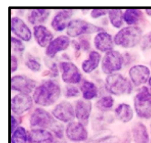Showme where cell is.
I'll return each mask as SVG.
<instances>
[{
  "label": "cell",
  "instance_id": "11",
  "mask_svg": "<svg viewBox=\"0 0 151 143\" xmlns=\"http://www.w3.org/2000/svg\"><path fill=\"white\" fill-rule=\"evenodd\" d=\"M66 136L72 142H83L88 138V132L80 122H71L66 126Z\"/></svg>",
  "mask_w": 151,
  "mask_h": 143
},
{
  "label": "cell",
  "instance_id": "10",
  "mask_svg": "<svg viewBox=\"0 0 151 143\" xmlns=\"http://www.w3.org/2000/svg\"><path fill=\"white\" fill-rule=\"evenodd\" d=\"M53 116L63 122H71L75 116V109L69 102L61 101L53 109Z\"/></svg>",
  "mask_w": 151,
  "mask_h": 143
},
{
  "label": "cell",
  "instance_id": "13",
  "mask_svg": "<svg viewBox=\"0 0 151 143\" xmlns=\"http://www.w3.org/2000/svg\"><path fill=\"white\" fill-rule=\"evenodd\" d=\"M35 88L33 80L23 75H15L11 78V89L24 94H29Z\"/></svg>",
  "mask_w": 151,
  "mask_h": 143
},
{
  "label": "cell",
  "instance_id": "7",
  "mask_svg": "<svg viewBox=\"0 0 151 143\" xmlns=\"http://www.w3.org/2000/svg\"><path fill=\"white\" fill-rule=\"evenodd\" d=\"M55 120L53 115L41 108H37L34 110L29 118V125L32 128H52L54 126Z\"/></svg>",
  "mask_w": 151,
  "mask_h": 143
},
{
  "label": "cell",
  "instance_id": "5",
  "mask_svg": "<svg viewBox=\"0 0 151 143\" xmlns=\"http://www.w3.org/2000/svg\"><path fill=\"white\" fill-rule=\"evenodd\" d=\"M100 30H102L101 28L86 21L73 19L69 22L66 32L70 37H78L83 34H91Z\"/></svg>",
  "mask_w": 151,
  "mask_h": 143
},
{
  "label": "cell",
  "instance_id": "22",
  "mask_svg": "<svg viewBox=\"0 0 151 143\" xmlns=\"http://www.w3.org/2000/svg\"><path fill=\"white\" fill-rule=\"evenodd\" d=\"M115 116L118 120L122 122H130L134 117V111L132 108L127 103H121L115 109Z\"/></svg>",
  "mask_w": 151,
  "mask_h": 143
},
{
  "label": "cell",
  "instance_id": "44",
  "mask_svg": "<svg viewBox=\"0 0 151 143\" xmlns=\"http://www.w3.org/2000/svg\"><path fill=\"white\" fill-rule=\"evenodd\" d=\"M150 66H151V60H150Z\"/></svg>",
  "mask_w": 151,
  "mask_h": 143
},
{
  "label": "cell",
  "instance_id": "16",
  "mask_svg": "<svg viewBox=\"0 0 151 143\" xmlns=\"http://www.w3.org/2000/svg\"><path fill=\"white\" fill-rule=\"evenodd\" d=\"M91 103L89 100L81 99L75 104V116L83 125L88 124L91 112Z\"/></svg>",
  "mask_w": 151,
  "mask_h": 143
},
{
  "label": "cell",
  "instance_id": "40",
  "mask_svg": "<svg viewBox=\"0 0 151 143\" xmlns=\"http://www.w3.org/2000/svg\"><path fill=\"white\" fill-rule=\"evenodd\" d=\"M19 125V122H18L17 119L15 117L14 115H12L11 116V131L13 132L16 128H18L19 126L17 125Z\"/></svg>",
  "mask_w": 151,
  "mask_h": 143
},
{
  "label": "cell",
  "instance_id": "12",
  "mask_svg": "<svg viewBox=\"0 0 151 143\" xmlns=\"http://www.w3.org/2000/svg\"><path fill=\"white\" fill-rule=\"evenodd\" d=\"M129 76L133 83L137 86L145 84L150 78V71L145 65H135L129 70Z\"/></svg>",
  "mask_w": 151,
  "mask_h": 143
},
{
  "label": "cell",
  "instance_id": "39",
  "mask_svg": "<svg viewBox=\"0 0 151 143\" xmlns=\"http://www.w3.org/2000/svg\"><path fill=\"white\" fill-rule=\"evenodd\" d=\"M18 68V60L15 55L11 56V72H15Z\"/></svg>",
  "mask_w": 151,
  "mask_h": 143
},
{
  "label": "cell",
  "instance_id": "30",
  "mask_svg": "<svg viewBox=\"0 0 151 143\" xmlns=\"http://www.w3.org/2000/svg\"><path fill=\"white\" fill-rule=\"evenodd\" d=\"M27 67L29 69H30L32 72H39L41 70V65L36 59L33 58V57H28L27 60L25 62Z\"/></svg>",
  "mask_w": 151,
  "mask_h": 143
},
{
  "label": "cell",
  "instance_id": "17",
  "mask_svg": "<svg viewBox=\"0 0 151 143\" xmlns=\"http://www.w3.org/2000/svg\"><path fill=\"white\" fill-rule=\"evenodd\" d=\"M72 13V10H61L58 12L52 20L51 25L53 29L56 31H62L67 27Z\"/></svg>",
  "mask_w": 151,
  "mask_h": 143
},
{
  "label": "cell",
  "instance_id": "18",
  "mask_svg": "<svg viewBox=\"0 0 151 143\" xmlns=\"http://www.w3.org/2000/svg\"><path fill=\"white\" fill-rule=\"evenodd\" d=\"M114 41L112 36L106 32H99L94 37V44L97 50L105 52L112 50Z\"/></svg>",
  "mask_w": 151,
  "mask_h": 143
},
{
  "label": "cell",
  "instance_id": "34",
  "mask_svg": "<svg viewBox=\"0 0 151 143\" xmlns=\"http://www.w3.org/2000/svg\"><path fill=\"white\" fill-rule=\"evenodd\" d=\"M52 131L53 133L55 134V135L59 139H62L63 138V126L61 125H54L52 127Z\"/></svg>",
  "mask_w": 151,
  "mask_h": 143
},
{
  "label": "cell",
  "instance_id": "42",
  "mask_svg": "<svg viewBox=\"0 0 151 143\" xmlns=\"http://www.w3.org/2000/svg\"><path fill=\"white\" fill-rule=\"evenodd\" d=\"M145 12H146V13L148 15V16H151V9H146Z\"/></svg>",
  "mask_w": 151,
  "mask_h": 143
},
{
  "label": "cell",
  "instance_id": "41",
  "mask_svg": "<svg viewBox=\"0 0 151 143\" xmlns=\"http://www.w3.org/2000/svg\"><path fill=\"white\" fill-rule=\"evenodd\" d=\"M53 143H66V142L63 141V140L59 139V140H56V141L53 142Z\"/></svg>",
  "mask_w": 151,
  "mask_h": 143
},
{
  "label": "cell",
  "instance_id": "31",
  "mask_svg": "<svg viewBox=\"0 0 151 143\" xmlns=\"http://www.w3.org/2000/svg\"><path fill=\"white\" fill-rule=\"evenodd\" d=\"M11 46L15 52L21 53L24 50V45L23 43L15 37H11Z\"/></svg>",
  "mask_w": 151,
  "mask_h": 143
},
{
  "label": "cell",
  "instance_id": "32",
  "mask_svg": "<svg viewBox=\"0 0 151 143\" xmlns=\"http://www.w3.org/2000/svg\"><path fill=\"white\" fill-rule=\"evenodd\" d=\"M80 94L79 88L74 86H67L64 90V95L66 97H78Z\"/></svg>",
  "mask_w": 151,
  "mask_h": 143
},
{
  "label": "cell",
  "instance_id": "36",
  "mask_svg": "<svg viewBox=\"0 0 151 143\" xmlns=\"http://www.w3.org/2000/svg\"><path fill=\"white\" fill-rule=\"evenodd\" d=\"M142 45L143 49L149 48V47H151V32L145 36V38H143Z\"/></svg>",
  "mask_w": 151,
  "mask_h": 143
},
{
  "label": "cell",
  "instance_id": "29",
  "mask_svg": "<svg viewBox=\"0 0 151 143\" xmlns=\"http://www.w3.org/2000/svg\"><path fill=\"white\" fill-rule=\"evenodd\" d=\"M114 103V100L113 97L111 96H104L96 103V107L100 111L105 112L110 110L113 107Z\"/></svg>",
  "mask_w": 151,
  "mask_h": 143
},
{
  "label": "cell",
  "instance_id": "43",
  "mask_svg": "<svg viewBox=\"0 0 151 143\" xmlns=\"http://www.w3.org/2000/svg\"><path fill=\"white\" fill-rule=\"evenodd\" d=\"M148 83H149V85H150V86L151 87V76H150V79H149V80H148Z\"/></svg>",
  "mask_w": 151,
  "mask_h": 143
},
{
  "label": "cell",
  "instance_id": "26",
  "mask_svg": "<svg viewBox=\"0 0 151 143\" xmlns=\"http://www.w3.org/2000/svg\"><path fill=\"white\" fill-rule=\"evenodd\" d=\"M81 91L83 97L86 100H90L97 95V88L94 83L88 80H84L81 85Z\"/></svg>",
  "mask_w": 151,
  "mask_h": 143
},
{
  "label": "cell",
  "instance_id": "33",
  "mask_svg": "<svg viewBox=\"0 0 151 143\" xmlns=\"http://www.w3.org/2000/svg\"><path fill=\"white\" fill-rule=\"evenodd\" d=\"M109 10L106 9H94L91 10V16L93 19H97L109 13Z\"/></svg>",
  "mask_w": 151,
  "mask_h": 143
},
{
  "label": "cell",
  "instance_id": "19",
  "mask_svg": "<svg viewBox=\"0 0 151 143\" xmlns=\"http://www.w3.org/2000/svg\"><path fill=\"white\" fill-rule=\"evenodd\" d=\"M53 136L45 129H32L28 134V143H53Z\"/></svg>",
  "mask_w": 151,
  "mask_h": 143
},
{
  "label": "cell",
  "instance_id": "37",
  "mask_svg": "<svg viewBox=\"0 0 151 143\" xmlns=\"http://www.w3.org/2000/svg\"><path fill=\"white\" fill-rule=\"evenodd\" d=\"M49 68H50L49 73H51L52 77H57L58 75V69L56 63L53 62V63H52L51 65L49 66Z\"/></svg>",
  "mask_w": 151,
  "mask_h": 143
},
{
  "label": "cell",
  "instance_id": "4",
  "mask_svg": "<svg viewBox=\"0 0 151 143\" xmlns=\"http://www.w3.org/2000/svg\"><path fill=\"white\" fill-rule=\"evenodd\" d=\"M134 108L139 117L143 119L151 118V92L147 87H142L136 94Z\"/></svg>",
  "mask_w": 151,
  "mask_h": 143
},
{
  "label": "cell",
  "instance_id": "38",
  "mask_svg": "<svg viewBox=\"0 0 151 143\" xmlns=\"http://www.w3.org/2000/svg\"><path fill=\"white\" fill-rule=\"evenodd\" d=\"M80 45L84 50H88L90 48V43L86 38H80Z\"/></svg>",
  "mask_w": 151,
  "mask_h": 143
},
{
  "label": "cell",
  "instance_id": "3",
  "mask_svg": "<svg viewBox=\"0 0 151 143\" xmlns=\"http://www.w3.org/2000/svg\"><path fill=\"white\" fill-rule=\"evenodd\" d=\"M106 88L109 93L116 96L131 94L132 84L125 77L119 73L109 75L106 79Z\"/></svg>",
  "mask_w": 151,
  "mask_h": 143
},
{
  "label": "cell",
  "instance_id": "6",
  "mask_svg": "<svg viewBox=\"0 0 151 143\" xmlns=\"http://www.w3.org/2000/svg\"><path fill=\"white\" fill-rule=\"evenodd\" d=\"M124 63V57L120 52L111 50L105 54L102 61V70L105 74L111 75L120 70Z\"/></svg>",
  "mask_w": 151,
  "mask_h": 143
},
{
  "label": "cell",
  "instance_id": "8",
  "mask_svg": "<svg viewBox=\"0 0 151 143\" xmlns=\"http://www.w3.org/2000/svg\"><path fill=\"white\" fill-rule=\"evenodd\" d=\"M63 82L69 84H76L81 82V74L78 66L72 62L63 61L59 64Z\"/></svg>",
  "mask_w": 151,
  "mask_h": 143
},
{
  "label": "cell",
  "instance_id": "9",
  "mask_svg": "<svg viewBox=\"0 0 151 143\" xmlns=\"http://www.w3.org/2000/svg\"><path fill=\"white\" fill-rule=\"evenodd\" d=\"M33 99L28 94L19 93L16 94L11 100V110L16 115H22L32 106Z\"/></svg>",
  "mask_w": 151,
  "mask_h": 143
},
{
  "label": "cell",
  "instance_id": "27",
  "mask_svg": "<svg viewBox=\"0 0 151 143\" xmlns=\"http://www.w3.org/2000/svg\"><path fill=\"white\" fill-rule=\"evenodd\" d=\"M123 11L120 9L109 10V17L111 24L116 28H120L123 24Z\"/></svg>",
  "mask_w": 151,
  "mask_h": 143
},
{
  "label": "cell",
  "instance_id": "14",
  "mask_svg": "<svg viewBox=\"0 0 151 143\" xmlns=\"http://www.w3.org/2000/svg\"><path fill=\"white\" fill-rule=\"evenodd\" d=\"M70 44L69 38L66 35H60L53 39L46 49V55L50 57H54L60 52L66 50Z\"/></svg>",
  "mask_w": 151,
  "mask_h": 143
},
{
  "label": "cell",
  "instance_id": "20",
  "mask_svg": "<svg viewBox=\"0 0 151 143\" xmlns=\"http://www.w3.org/2000/svg\"><path fill=\"white\" fill-rule=\"evenodd\" d=\"M33 35L38 45L45 47L52 41L53 35L52 32L43 25H36L33 27Z\"/></svg>",
  "mask_w": 151,
  "mask_h": 143
},
{
  "label": "cell",
  "instance_id": "23",
  "mask_svg": "<svg viewBox=\"0 0 151 143\" xmlns=\"http://www.w3.org/2000/svg\"><path fill=\"white\" fill-rule=\"evenodd\" d=\"M50 12L49 9H33L28 14L27 19L32 24H35V26L40 25V24L47 20Z\"/></svg>",
  "mask_w": 151,
  "mask_h": 143
},
{
  "label": "cell",
  "instance_id": "2",
  "mask_svg": "<svg viewBox=\"0 0 151 143\" xmlns=\"http://www.w3.org/2000/svg\"><path fill=\"white\" fill-rule=\"evenodd\" d=\"M142 30L136 26L126 27L115 35L114 41L116 45L124 48H132L142 40Z\"/></svg>",
  "mask_w": 151,
  "mask_h": 143
},
{
  "label": "cell",
  "instance_id": "35",
  "mask_svg": "<svg viewBox=\"0 0 151 143\" xmlns=\"http://www.w3.org/2000/svg\"><path fill=\"white\" fill-rule=\"evenodd\" d=\"M119 142V139L116 137H106L105 139H101L98 140L97 143H118Z\"/></svg>",
  "mask_w": 151,
  "mask_h": 143
},
{
  "label": "cell",
  "instance_id": "25",
  "mask_svg": "<svg viewBox=\"0 0 151 143\" xmlns=\"http://www.w3.org/2000/svg\"><path fill=\"white\" fill-rule=\"evenodd\" d=\"M143 17V12L139 9H127L123 13L124 21L129 25L138 24Z\"/></svg>",
  "mask_w": 151,
  "mask_h": 143
},
{
  "label": "cell",
  "instance_id": "24",
  "mask_svg": "<svg viewBox=\"0 0 151 143\" xmlns=\"http://www.w3.org/2000/svg\"><path fill=\"white\" fill-rule=\"evenodd\" d=\"M101 56L97 51H91L88 55V57L82 63V69L86 73H91L98 66Z\"/></svg>",
  "mask_w": 151,
  "mask_h": 143
},
{
  "label": "cell",
  "instance_id": "21",
  "mask_svg": "<svg viewBox=\"0 0 151 143\" xmlns=\"http://www.w3.org/2000/svg\"><path fill=\"white\" fill-rule=\"evenodd\" d=\"M132 137L135 143H149L148 131L142 122H137L133 126Z\"/></svg>",
  "mask_w": 151,
  "mask_h": 143
},
{
  "label": "cell",
  "instance_id": "15",
  "mask_svg": "<svg viewBox=\"0 0 151 143\" xmlns=\"http://www.w3.org/2000/svg\"><path fill=\"white\" fill-rule=\"evenodd\" d=\"M11 30L18 38L25 41H28L32 38V33L28 27L27 25L25 24L22 19L20 18L14 16L11 19Z\"/></svg>",
  "mask_w": 151,
  "mask_h": 143
},
{
  "label": "cell",
  "instance_id": "1",
  "mask_svg": "<svg viewBox=\"0 0 151 143\" xmlns=\"http://www.w3.org/2000/svg\"><path fill=\"white\" fill-rule=\"evenodd\" d=\"M60 86L54 80H48L41 83L34 90L33 101L41 106H50L54 104L60 96Z\"/></svg>",
  "mask_w": 151,
  "mask_h": 143
},
{
  "label": "cell",
  "instance_id": "28",
  "mask_svg": "<svg viewBox=\"0 0 151 143\" xmlns=\"http://www.w3.org/2000/svg\"><path fill=\"white\" fill-rule=\"evenodd\" d=\"M28 142V134L26 130L22 126H19L11 135V143H27Z\"/></svg>",
  "mask_w": 151,
  "mask_h": 143
}]
</instances>
